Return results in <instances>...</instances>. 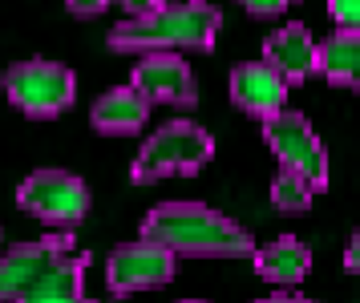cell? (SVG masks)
<instances>
[{
  "label": "cell",
  "instance_id": "6da1fadb",
  "mask_svg": "<svg viewBox=\"0 0 360 303\" xmlns=\"http://www.w3.org/2000/svg\"><path fill=\"white\" fill-rule=\"evenodd\" d=\"M142 239L166 247L179 259H247L255 255V239L243 226L219 214V210L202 207V202H162L146 214L142 223Z\"/></svg>",
  "mask_w": 360,
  "mask_h": 303
},
{
  "label": "cell",
  "instance_id": "7a4b0ae2",
  "mask_svg": "<svg viewBox=\"0 0 360 303\" xmlns=\"http://www.w3.org/2000/svg\"><path fill=\"white\" fill-rule=\"evenodd\" d=\"M219 25H223V13L211 0H170L150 13L117 20L110 29V49L117 53H174V49L211 53Z\"/></svg>",
  "mask_w": 360,
  "mask_h": 303
},
{
  "label": "cell",
  "instance_id": "3957f363",
  "mask_svg": "<svg viewBox=\"0 0 360 303\" xmlns=\"http://www.w3.org/2000/svg\"><path fill=\"white\" fill-rule=\"evenodd\" d=\"M211 158H214L211 134L191 117H174L162 129H154V138L138 150L130 178L138 186H146V182H158V178H170V174H198Z\"/></svg>",
  "mask_w": 360,
  "mask_h": 303
},
{
  "label": "cell",
  "instance_id": "277c9868",
  "mask_svg": "<svg viewBox=\"0 0 360 303\" xmlns=\"http://www.w3.org/2000/svg\"><path fill=\"white\" fill-rule=\"evenodd\" d=\"M4 94L29 117H57L61 110L73 105L77 97V77L73 69H65L61 61H20L4 73Z\"/></svg>",
  "mask_w": 360,
  "mask_h": 303
},
{
  "label": "cell",
  "instance_id": "5b68a950",
  "mask_svg": "<svg viewBox=\"0 0 360 303\" xmlns=\"http://www.w3.org/2000/svg\"><path fill=\"white\" fill-rule=\"evenodd\" d=\"M69 255H73V235H49L8 247V255H0V303H17L41 291Z\"/></svg>",
  "mask_w": 360,
  "mask_h": 303
},
{
  "label": "cell",
  "instance_id": "8992f818",
  "mask_svg": "<svg viewBox=\"0 0 360 303\" xmlns=\"http://www.w3.org/2000/svg\"><path fill=\"white\" fill-rule=\"evenodd\" d=\"M263 138L271 146V154L283 162V170H292L308 182L311 191H328V150L316 138L304 113L283 110L263 122Z\"/></svg>",
  "mask_w": 360,
  "mask_h": 303
},
{
  "label": "cell",
  "instance_id": "52a82bcc",
  "mask_svg": "<svg viewBox=\"0 0 360 303\" xmlns=\"http://www.w3.org/2000/svg\"><path fill=\"white\" fill-rule=\"evenodd\" d=\"M89 186L65 170H37L17 191V207L53 226H77L89 214Z\"/></svg>",
  "mask_w": 360,
  "mask_h": 303
},
{
  "label": "cell",
  "instance_id": "ba28073f",
  "mask_svg": "<svg viewBox=\"0 0 360 303\" xmlns=\"http://www.w3.org/2000/svg\"><path fill=\"white\" fill-rule=\"evenodd\" d=\"M174 279V255L150 239L122 243L105 259V283L114 295H134V291H154Z\"/></svg>",
  "mask_w": 360,
  "mask_h": 303
},
{
  "label": "cell",
  "instance_id": "9c48e42d",
  "mask_svg": "<svg viewBox=\"0 0 360 303\" xmlns=\"http://www.w3.org/2000/svg\"><path fill=\"white\" fill-rule=\"evenodd\" d=\"M130 89H138L146 101H162V105H195L198 101L191 65L179 53H142L138 69L130 73Z\"/></svg>",
  "mask_w": 360,
  "mask_h": 303
},
{
  "label": "cell",
  "instance_id": "30bf717a",
  "mask_svg": "<svg viewBox=\"0 0 360 303\" xmlns=\"http://www.w3.org/2000/svg\"><path fill=\"white\" fill-rule=\"evenodd\" d=\"M231 97H235V105L243 113L267 122V117L283 113L288 85H283V77H279L276 69H267L263 61H243L231 69Z\"/></svg>",
  "mask_w": 360,
  "mask_h": 303
},
{
  "label": "cell",
  "instance_id": "8fae6325",
  "mask_svg": "<svg viewBox=\"0 0 360 303\" xmlns=\"http://www.w3.org/2000/svg\"><path fill=\"white\" fill-rule=\"evenodd\" d=\"M263 65L276 69L279 77H283V85H300L316 69V41H311V32L300 20L271 32L267 45H263Z\"/></svg>",
  "mask_w": 360,
  "mask_h": 303
},
{
  "label": "cell",
  "instance_id": "7c38bea8",
  "mask_svg": "<svg viewBox=\"0 0 360 303\" xmlns=\"http://www.w3.org/2000/svg\"><path fill=\"white\" fill-rule=\"evenodd\" d=\"M146 117H150V101L130 85H117L110 94H101L89 110V122H94L98 134H134V129L146 126Z\"/></svg>",
  "mask_w": 360,
  "mask_h": 303
},
{
  "label": "cell",
  "instance_id": "4fadbf2b",
  "mask_svg": "<svg viewBox=\"0 0 360 303\" xmlns=\"http://www.w3.org/2000/svg\"><path fill=\"white\" fill-rule=\"evenodd\" d=\"M251 259H255V271L267 283H279V288H292L311 271V247L300 243L295 235H283V239L267 243V247H255Z\"/></svg>",
  "mask_w": 360,
  "mask_h": 303
},
{
  "label": "cell",
  "instance_id": "5bb4252c",
  "mask_svg": "<svg viewBox=\"0 0 360 303\" xmlns=\"http://www.w3.org/2000/svg\"><path fill=\"white\" fill-rule=\"evenodd\" d=\"M316 69H320L332 85L360 89V32L336 29L324 45H316Z\"/></svg>",
  "mask_w": 360,
  "mask_h": 303
},
{
  "label": "cell",
  "instance_id": "9a60e30c",
  "mask_svg": "<svg viewBox=\"0 0 360 303\" xmlns=\"http://www.w3.org/2000/svg\"><path fill=\"white\" fill-rule=\"evenodd\" d=\"M311 186L304 182L300 174H292V170H279L276 182H271V207L288 210V214H304V210L311 207Z\"/></svg>",
  "mask_w": 360,
  "mask_h": 303
},
{
  "label": "cell",
  "instance_id": "2e32d148",
  "mask_svg": "<svg viewBox=\"0 0 360 303\" xmlns=\"http://www.w3.org/2000/svg\"><path fill=\"white\" fill-rule=\"evenodd\" d=\"M69 4V13L73 16H82V20H89V16H98V13H105L110 4H122L126 13H150V8H158V4H170V0H65Z\"/></svg>",
  "mask_w": 360,
  "mask_h": 303
},
{
  "label": "cell",
  "instance_id": "e0dca14e",
  "mask_svg": "<svg viewBox=\"0 0 360 303\" xmlns=\"http://www.w3.org/2000/svg\"><path fill=\"white\" fill-rule=\"evenodd\" d=\"M328 13L336 20V29L360 32V0H328Z\"/></svg>",
  "mask_w": 360,
  "mask_h": 303
},
{
  "label": "cell",
  "instance_id": "ac0fdd59",
  "mask_svg": "<svg viewBox=\"0 0 360 303\" xmlns=\"http://www.w3.org/2000/svg\"><path fill=\"white\" fill-rule=\"evenodd\" d=\"M251 16H279L283 8H292L295 0H239Z\"/></svg>",
  "mask_w": 360,
  "mask_h": 303
},
{
  "label": "cell",
  "instance_id": "d6986e66",
  "mask_svg": "<svg viewBox=\"0 0 360 303\" xmlns=\"http://www.w3.org/2000/svg\"><path fill=\"white\" fill-rule=\"evenodd\" d=\"M17 303H89L85 295H69V291H33Z\"/></svg>",
  "mask_w": 360,
  "mask_h": 303
},
{
  "label": "cell",
  "instance_id": "ffe728a7",
  "mask_svg": "<svg viewBox=\"0 0 360 303\" xmlns=\"http://www.w3.org/2000/svg\"><path fill=\"white\" fill-rule=\"evenodd\" d=\"M344 267L360 275V231L352 235V239H348V251H344Z\"/></svg>",
  "mask_w": 360,
  "mask_h": 303
},
{
  "label": "cell",
  "instance_id": "44dd1931",
  "mask_svg": "<svg viewBox=\"0 0 360 303\" xmlns=\"http://www.w3.org/2000/svg\"><path fill=\"white\" fill-rule=\"evenodd\" d=\"M259 303H311V299H300V295H271V299H259Z\"/></svg>",
  "mask_w": 360,
  "mask_h": 303
},
{
  "label": "cell",
  "instance_id": "7402d4cb",
  "mask_svg": "<svg viewBox=\"0 0 360 303\" xmlns=\"http://www.w3.org/2000/svg\"><path fill=\"white\" fill-rule=\"evenodd\" d=\"M186 303H202V299H186Z\"/></svg>",
  "mask_w": 360,
  "mask_h": 303
}]
</instances>
